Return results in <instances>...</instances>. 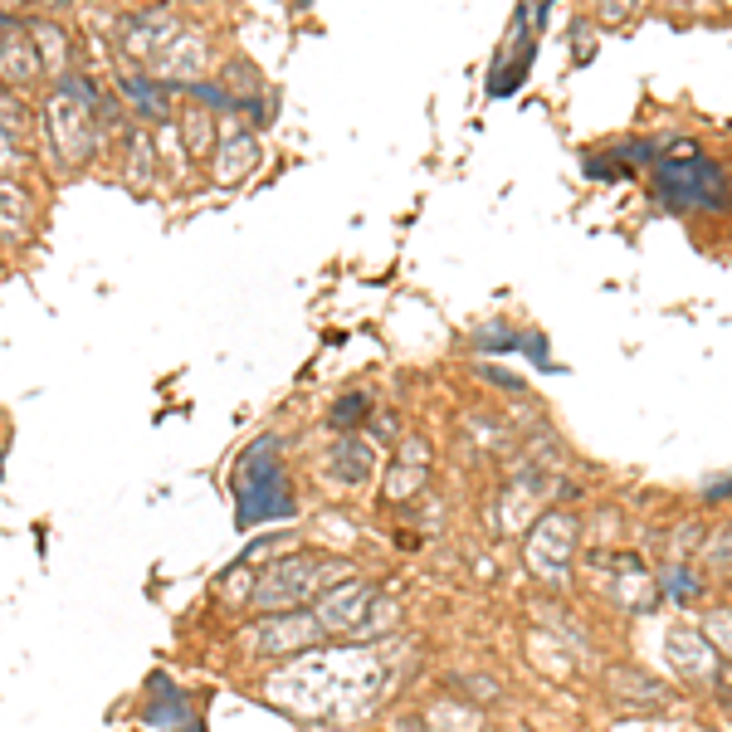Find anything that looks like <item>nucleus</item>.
Returning a JSON list of instances; mask_svg holds the SVG:
<instances>
[{
	"label": "nucleus",
	"instance_id": "nucleus-27",
	"mask_svg": "<svg viewBox=\"0 0 732 732\" xmlns=\"http://www.w3.org/2000/svg\"><path fill=\"white\" fill-rule=\"evenodd\" d=\"M601 25H630L634 15H640V0H595V10H591Z\"/></svg>",
	"mask_w": 732,
	"mask_h": 732
},
{
	"label": "nucleus",
	"instance_id": "nucleus-32",
	"mask_svg": "<svg viewBox=\"0 0 732 732\" xmlns=\"http://www.w3.org/2000/svg\"><path fill=\"white\" fill-rule=\"evenodd\" d=\"M718 698H722V708L732 712V673L722 669V679H718Z\"/></svg>",
	"mask_w": 732,
	"mask_h": 732
},
{
	"label": "nucleus",
	"instance_id": "nucleus-20",
	"mask_svg": "<svg viewBox=\"0 0 732 732\" xmlns=\"http://www.w3.org/2000/svg\"><path fill=\"white\" fill-rule=\"evenodd\" d=\"M29 210H35V201H29L15 181H0V230L25 234L29 230Z\"/></svg>",
	"mask_w": 732,
	"mask_h": 732
},
{
	"label": "nucleus",
	"instance_id": "nucleus-14",
	"mask_svg": "<svg viewBox=\"0 0 732 732\" xmlns=\"http://www.w3.org/2000/svg\"><path fill=\"white\" fill-rule=\"evenodd\" d=\"M611 698L615 703H625V708H664L669 703V689L664 683H654L650 673H640V669H611Z\"/></svg>",
	"mask_w": 732,
	"mask_h": 732
},
{
	"label": "nucleus",
	"instance_id": "nucleus-18",
	"mask_svg": "<svg viewBox=\"0 0 732 732\" xmlns=\"http://www.w3.org/2000/svg\"><path fill=\"white\" fill-rule=\"evenodd\" d=\"M425 722L435 732H484V718H478L474 703H454V698L435 703V708L425 712Z\"/></svg>",
	"mask_w": 732,
	"mask_h": 732
},
{
	"label": "nucleus",
	"instance_id": "nucleus-10",
	"mask_svg": "<svg viewBox=\"0 0 732 732\" xmlns=\"http://www.w3.org/2000/svg\"><path fill=\"white\" fill-rule=\"evenodd\" d=\"M146 722H152V728H166V732H205V722H201V712H195V703L185 698V693L176 689L166 673H156V679H152Z\"/></svg>",
	"mask_w": 732,
	"mask_h": 732
},
{
	"label": "nucleus",
	"instance_id": "nucleus-9",
	"mask_svg": "<svg viewBox=\"0 0 732 732\" xmlns=\"http://www.w3.org/2000/svg\"><path fill=\"white\" fill-rule=\"evenodd\" d=\"M49 132H54V146L64 162H88V152H93V123H88L84 113V98L78 93H54L49 98Z\"/></svg>",
	"mask_w": 732,
	"mask_h": 732
},
{
	"label": "nucleus",
	"instance_id": "nucleus-25",
	"mask_svg": "<svg viewBox=\"0 0 732 732\" xmlns=\"http://www.w3.org/2000/svg\"><path fill=\"white\" fill-rule=\"evenodd\" d=\"M586 171H591L595 181H625V176H634V166L625 162L620 152H611V156H586Z\"/></svg>",
	"mask_w": 732,
	"mask_h": 732
},
{
	"label": "nucleus",
	"instance_id": "nucleus-30",
	"mask_svg": "<svg viewBox=\"0 0 732 732\" xmlns=\"http://www.w3.org/2000/svg\"><path fill=\"white\" fill-rule=\"evenodd\" d=\"M20 166V142L10 132H0V171H15Z\"/></svg>",
	"mask_w": 732,
	"mask_h": 732
},
{
	"label": "nucleus",
	"instance_id": "nucleus-5",
	"mask_svg": "<svg viewBox=\"0 0 732 732\" xmlns=\"http://www.w3.org/2000/svg\"><path fill=\"white\" fill-rule=\"evenodd\" d=\"M244 640H249L254 654H264V659H293V654L318 650L328 634H322V625H318V615H312V605H303V611L264 615L254 630H244Z\"/></svg>",
	"mask_w": 732,
	"mask_h": 732
},
{
	"label": "nucleus",
	"instance_id": "nucleus-16",
	"mask_svg": "<svg viewBox=\"0 0 732 732\" xmlns=\"http://www.w3.org/2000/svg\"><path fill=\"white\" fill-rule=\"evenodd\" d=\"M429 488V468L425 464H390L386 468V484H381V498L386 503H410V498H420Z\"/></svg>",
	"mask_w": 732,
	"mask_h": 732
},
{
	"label": "nucleus",
	"instance_id": "nucleus-12",
	"mask_svg": "<svg viewBox=\"0 0 732 732\" xmlns=\"http://www.w3.org/2000/svg\"><path fill=\"white\" fill-rule=\"evenodd\" d=\"M254 162H259V137H254V127L244 123H220V152H215V176L220 181H240V176L254 171Z\"/></svg>",
	"mask_w": 732,
	"mask_h": 732
},
{
	"label": "nucleus",
	"instance_id": "nucleus-28",
	"mask_svg": "<svg viewBox=\"0 0 732 732\" xmlns=\"http://www.w3.org/2000/svg\"><path fill=\"white\" fill-rule=\"evenodd\" d=\"M25 127H29L25 107H20L10 93H0V132H10V137H15V142H20V137H25Z\"/></svg>",
	"mask_w": 732,
	"mask_h": 732
},
{
	"label": "nucleus",
	"instance_id": "nucleus-6",
	"mask_svg": "<svg viewBox=\"0 0 732 732\" xmlns=\"http://www.w3.org/2000/svg\"><path fill=\"white\" fill-rule=\"evenodd\" d=\"M664 659H669V669L679 673L683 683H698V689H718L722 669H728V659L712 650V640L703 630H669Z\"/></svg>",
	"mask_w": 732,
	"mask_h": 732
},
{
	"label": "nucleus",
	"instance_id": "nucleus-21",
	"mask_svg": "<svg viewBox=\"0 0 732 732\" xmlns=\"http://www.w3.org/2000/svg\"><path fill=\"white\" fill-rule=\"evenodd\" d=\"M181 127H185V152H195L201 156L205 146H210V127H215V113H210V103H201V98H191V107L181 113Z\"/></svg>",
	"mask_w": 732,
	"mask_h": 732
},
{
	"label": "nucleus",
	"instance_id": "nucleus-24",
	"mask_svg": "<svg viewBox=\"0 0 732 732\" xmlns=\"http://www.w3.org/2000/svg\"><path fill=\"white\" fill-rule=\"evenodd\" d=\"M703 634L712 640V650L722 654V659H732V611L728 605H712L708 615H703V625H698Z\"/></svg>",
	"mask_w": 732,
	"mask_h": 732
},
{
	"label": "nucleus",
	"instance_id": "nucleus-1",
	"mask_svg": "<svg viewBox=\"0 0 732 732\" xmlns=\"http://www.w3.org/2000/svg\"><path fill=\"white\" fill-rule=\"evenodd\" d=\"M351 581V566L337 556H308V552H283L254 581V611L259 615H279V611H303L312 605L322 591Z\"/></svg>",
	"mask_w": 732,
	"mask_h": 732
},
{
	"label": "nucleus",
	"instance_id": "nucleus-31",
	"mask_svg": "<svg viewBox=\"0 0 732 732\" xmlns=\"http://www.w3.org/2000/svg\"><path fill=\"white\" fill-rule=\"evenodd\" d=\"M732 493V478H712L708 488H703V498H708V503H718V498H728Z\"/></svg>",
	"mask_w": 732,
	"mask_h": 732
},
{
	"label": "nucleus",
	"instance_id": "nucleus-2",
	"mask_svg": "<svg viewBox=\"0 0 732 732\" xmlns=\"http://www.w3.org/2000/svg\"><path fill=\"white\" fill-rule=\"evenodd\" d=\"M234 503H240V527H259L273 517H293V493L288 474L279 459V439H254L244 459L234 464Z\"/></svg>",
	"mask_w": 732,
	"mask_h": 732
},
{
	"label": "nucleus",
	"instance_id": "nucleus-4",
	"mask_svg": "<svg viewBox=\"0 0 732 732\" xmlns=\"http://www.w3.org/2000/svg\"><path fill=\"white\" fill-rule=\"evenodd\" d=\"M576 542H581V523H576L566 508L552 513H537L532 532H527V566H532L542 581H566L576 562Z\"/></svg>",
	"mask_w": 732,
	"mask_h": 732
},
{
	"label": "nucleus",
	"instance_id": "nucleus-33",
	"mask_svg": "<svg viewBox=\"0 0 732 732\" xmlns=\"http://www.w3.org/2000/svg\"><path fill=\"white\" fill-rule=\"evenodd\" d=\"M718 5H732V0H718Z\"/></svg>",
	"mask_w": 732,
	"mask_h": 732
},
{
	"label": "nucleus",
	"instance_id": "nucleus-19",
	"mask_svg": "<svg viewBox=\"0 0 732 732\" xmlns=\"http://www.w3.org/2000/svg\"><path fill=\"white\" fill-rule=\"evenodd\" d=\"M371 415H376V406H371V396H367V390H351V396H337V400H332V410H328L332 429H342V435H351L357 425H367Z\"/></svg>",
	"mask_w": 732,
	"mask_h": 732
},
{
	"label": "nucleus",
	"instance_id": "nucleus-29",
	"mask_svg": "<svg viewBox=\"0 0 732 732\" xmlns=\"http://www.w3.org/2000/svg\"><path fill=\"white\" fill-rule=\"evenodd\" d=\"M396 459H400V464H425L429 468V445H425V439H415V435H400Z\"/></svg>",
	"mask_w": 732,
	"mask_h": 732
},
{
	"label": "nucleus",
	"instance_id": "nucleus-17",
	"mask_svg": "<svg viewBox=\"0 0 732 732\" xmlns=\"http://www.w3.org/2000/svg\"><path fill=\"white\" fill-rule=\"evenodd\" d=\"M39 74V59H35V39L29 35H10V44L0 49V78L5 84H29V78Z\"/></svg>",
	"mask_w": 732,
	"mask_h": 732
},
{
	"label": "nucleus",
	"instance_id": "nucleus-23",
	"mask_svg": "<svg viewBox=\"0 0 732 732\" xmlns=\"http://www.w3.org/2000/svg\"><path fill=\"white\" fill-rule=\"evenodd\" d=\"M254 581H259V572H254L249 562H234V572L220 581V601L224 605H249L254 601Z\"/></svg>",
	"mask_w": 732,
	"mask_h": 732
},
{
	"label": "nucleus",
	"instance_id": "nucleus-15",
	"mask_svg": "<svg viewBox=\"0 0 732 732\" xmlns=\"http://www.w3.org/2000/svg\"><path fill=\"white\" fill-rule=\"evenodd\" d=\"M156 74L162 78H195L205 68V39L201 35H181L162 59H156Z\"/></svg>",
	"mask_w": 732,
	"mask_h": 732
},
{
	"label": "nucleus",
	"instance_id": "nucleus-34",
	"mask_svg": "<svg viewBox=\"0 0 732 732\" xmlns=\"http://www.w3.org/2000/svg\"><path fill=\"white\" fill-rule=\"evenodd\" d=\"M54 5H59V0H54Z\"/></svg>",
	"mask_w": 732,
	"mask_h": 732
},
{
	"label": "nucleus",
	"instance_id": "nucleus-3",
	"mask_svg": "<svg viewBox=\"0 0 732 732\" xmlns=\"http://www.w3.org/2000/svg\"><path fill=\"white\" fill-rule=\"evenodd\" d=\"M654 195L669 210H728L732 201V181L718 162H703V156H689V162H659L654 166Z\"/></svg>",
	"mask_w": 732,
	"mask_h": 732
},
{
	"label": "nucleus",
	"instance_id": "nucleus-22",
	"mask_svg": "<svg viewBox=\"0 0 732 732\" xmlns=\"http://www.w3.org/2000/svg\"><path fill=\"white\" fill-rule=\"evenodd\" d=\"M29 39L44 49V68H49V74H59V68H64V29H59L54 20H35V25H29Z\"/></svg>",
	"mask_w": 732,
	"mask_h": 732
},
{
	"label": "nucleus",
	"instance_id": "nucleus-7",
	"mask_svg": "<svg viewBox=\"0 0 732 732\" xmlns=\"http://www.w3.org/2000/svg\"><path fill=\"white\" fill-rule=\"evenodd\" d=\"M532 49H537V29H532V5H523L508 25V39L498 49L493 68H488V98H508L517 84L527 78V64H532Z\"/></svg>",
	"mask_w": 732,
	"mask_h": 732
},
{
	"label": "nucleus",
	"instance_id": "nucleus-13",
	"mask_svg": "<svg viewBox=\"0 0 732 732\" xmlns=\"http://www.w3.org/2000/svg\"><path fill=\"white\" fill-rule=\"evenodd\" d=\"M371 464H376V454H371V445H367L361 435H342L337 445L328 449V474L342 478L347 488L367 484V478H371Z\"/></svg>",
	"mask_w": 732,
	"mask_h": 732
},
{
	"label": "nucleus",
	"instance_id": "nucleus-11",
	"mask_svg": "<svg viewBox=\"0 0 732 732\" xmlns=\"http://www.w3.org/2000/svg\"><path fill=\"white\" fill-rule=\"evenodd\" d=\"M176 39H181V25H176L171 15H166V10H146V15H132L127 20V29H123V44H127V54L132 59H162L166 49L176 44Z\"/></svg>",
	"mask_w": 732,
	"mask_h": 732
},
{
	"label": "nucleus",
	"instance_id": "nucleus-8",
	"mask_svg": "<svg viewBox=\"0 0 732 732\" xmlns=\"http://www.w3.org/2000/svg\"><path fill=\"white\" fill-rule=\"evenodd\" d=\"M371 605H376V601H371V586L351 576V581L322 591L318 601H312V615H318L322 634H357L361 620L371 615Z\"/></svg>",
	"mask_w": 732,
	"mask_h": 732
},
{
	"label": "nucleus",
	"instance_id": "nucleus-26",
	"mask_svg": "<svg viewBox=\"0 0 732 732\" xmlns=\"http://www.w3.org/2000/svg\"><path fill=\"white\" fill-rule=\"evenodd\" d=\"M659 591L673 595V601H689V595H698V576H693L689 566H669L664 581H659Z\"/></svg>",
	"mask_w": 732,
	"mask_h": 732
}]
</instances>
